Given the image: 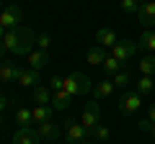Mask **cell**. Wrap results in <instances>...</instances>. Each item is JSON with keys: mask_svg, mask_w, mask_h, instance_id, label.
I'll use <instances>...</instances> for the list:
<instances>
[{"mask_svg": "<svg viewBox=\"0 0 155 144\" xmlns=\"http://www.w3.org/2000/svg\"><path fill=\"white\" fill-rule=\"evenodd\" d=\"M93 85L96 83L88 77V75H83V72H72V75L65 77V88H62V90H67L72 98H83V95L93 93Z\"/></svg>", "mask_w": 155, "mask_h": 144, "instance_id": "obj_1", "label": "cell"}, {"mask_svg": "<svg viewBox=\"0 0 155 144\" xmlns=\"http://www.w3.org/2000/svg\"><path fill=\"white\" fill-rule=\"evenodd\" d=\"M0 26L11 31V28H21L23 26V11L21 5H5L0 11Z\"/></svg>", "mask_w": 155, "mask_h": 144, "instance_id": "obj_2", "label": "cell"}, {"mask_svg": "<svg viewBox=\"0 0 155 144\" xmlns=\"http://www.w3.org/2000/svg\"><path fill=\"white\" fill-rule=\"evenodd\" d=\"M80 124H83L88 131H93V129L101 124V103H98V100H88V103L83 105V113H80Z\"/></svg>", "mask_w": 155, "mask_h": 144, "instance_id": "obj_3", "label": "cell"}, {"mask_svg": "<svg viewBox=\"0 0 155 144\" xmlns=\"http://www.w3.org/2000/svg\"><path fill=\"white\" fill-rule=\"evenodd\" d=\"M65 139H67V144H80L88 139V129L80 121H75V118H67L65 121Z\"/></svg>", "mask_w": 155, "mask_h": 144, "instance_id": "obj_4", "label": "cell"}, {"mask_svg": "<svg viewBox=\"0 0 155 144\" xmlns=\"http://www.w3.org/2000/svg\"><path fill=\"white\" fill-rule=\"evenodd\" d=\"M134 52H137V44H134L132 39H119V41L114 44V49H111V57H116V59L127 67L129 59L134 57Z\"/></svg>", "mask_w": 155, "mask_h": 144, "instance_id": "obj_5", "label": "cell"}, {"mask_svg": "<svg viewBox=\"0 0 155 144\" xmlns=\"http://www.w3.org/2000/svg\"><path fill=\"white\" fill-rule=\"evenodd\" d=\"M140 105H142V100H140V93L134 90V93H124L122 98H119V103H116V108H119L122 116H129V113L140 111Z\"/></svg>", "mask_w": 155, "mask_h": 144, "instance_id": "obj_6", "label": "cell"}, {"mask_svg": "<svg viewBox=\"0 0 155 144\" xmlns=\"http://www.w3.org/2000/svg\"><path fill=\"white\" fill-rule=\"evenodd\" d=\"M137 21L140 26L147 31V28H155V0H147V3H142L137 11Z\"/></svg>", "mask_w": 155, "mask_h": 144, "instance_id": "obj_7", "label": "cell"}, {"mask_svg": "<svg viewBox=\"0 0 155 144\" xmlns=\"http://www.w3.org/2000/svg\"><path fill=\"white\" fill-rule=\"evenodd\" d=\"M96 44L98 46H104V49H114V44L119 41V36H116V31L114 28H109V26H104V28H98L96 31Z\"/></svg>", "mask_w": 155, "mask_h": 144, "instance_id": "obj_8", "label": "cell"}, {"mask_svg": "<svg viewBox=\"0 0 155 144\" xmlns=\"http://www.w3.org/2000/svg\"><path fill=\"white\" fill-rule=\"evenodd\" d=\"M21 88H36L39 83H41V72L39 70H31V67H26V70H21V75H18V80H16Z\"/></svg>", "mask_w": 155, "mask_h": 144, "instance_id": "obj_9", "label": "cell"}, {"mask_svg": "<svg viewBox=\"0 0 155 144\" xmlns=\"http://www.w3.org/2000/svg\"><path fill=\"white\" fill-rule=\"evenodd\" d=\"M13 144H41V136H39L36 129H18L13 134Z\"/></svg>", "mask_w": 155, "mask_h": 144, "instance_id": "obj_10", "label": "cell"}, {"mask_svg": "<svg viewBox=\"0 0 155 144\" xmlns=\"http://www.w3.org/2000/svg\"><path fill=\"white\" fill-rule=\"evenodd\" d=\"M52 90H49V85H36V88L31 90V100H34V105H52Z\"/></svg>", "mask_w": 155, "mask_h": 144, "instance_id": "obj_11", "label": "cell"}, {"mask_svg": "<svg viewBox=\"0 0 155 144\" xmlns=\"http://www.w3.org/2000/svg\"><path fill=\"white\" fill-rule=\"evenodd\" d=\"M26 62H28V67H31V70H39V72H41V70H44V67L49 64L52 59H49V54H47V52H41V49H34L31 54L26 57Z\"/></svg>", "mask_w": 155, "mask_h": 144, "instance_id": "obj_12", "label": "cell"}, {"mask_svg": "<svg viewBox=\"0 0 155 144\" xmlns=\"http://www.w3.org/2000/svg\"><path fill=\"white\" fill-rule=\"evenodd\" d=\"M21 75V67L16 62H3L0 64V83H16Z\"/></svg>", "mask_w": 155, "mask_h": 144, "instance_id": "obj_13", "label": "cell"}, {"mask_svg": "<svg viewBox=\"0 0 155 144\" xmlns=\"http://www.w3.org/2000/svg\"><path fill=\"white\" fill-rule=\"evenodd\" d=\"M21 36H23V26H21V28H11V31H5L3 41H0V44H3V49L13 54V52H16V46H18V41H21Z\"/></svg>", "mask_w": 155, "mask_h": 144, "instance_id": "obj_14", "label": "cell"}, {"mask_svg": "<svg viewBox=\"0 0 155 144\" xmlns=\"http://www.w3.org/2000/svg\"><path fill=\"white\" fill-rule=\"evenodd\" d=\"M114 83H111V77H106V80H98V83L93 85V95H96V100H106V98H111L114 95Z\"/></svg>", "mask_w": 155, "mask_h": 144, "instance_id": "obj_15", "label": "cell"}, {"mask_svg": "<svg viewBox=\"0 0 155 144\" xmlns=\"http://www.w3.org/2000/svg\"><path fill=\"white\" fill-rule=\"evenodd\" d=\"M36 131H39V136H41V139H47V142H57V139H60V126H57L54 121L39 124V126H36Z\"/></svg>", "mask_w": 155, "mask_h": 144, "instance_id": "obj_16", "label": "cell"}, {"mask_svg": "<svg viewBox=\"0 0 155 144\" xmlns=\"http://www.w3.org/2000/svg\"><path fill=\"white\" fill-rule=\"evenodd\" d=\"M109 57V52L104 49V46H98V44H93V46H88V52H85V59H88V64H96V67H101L104 64V59Z\"/></svg>", "mask_w": 155, "mask_h": 144, "instance_id": "obj_17", "label": "cell"}, {"mask_svg": "<svg viewBox=\"0 0 155 144\" xmlns=\"http://www.w3.org/2000/svg\"><path fill=\"white\" fill-rule=\"evenodd\" d=\"M137 49L155 54V28H147V31H142V36L137 39Z\"/></svg>", "mask_w": 155, "mask_h": 144, "instance_id": "obj_18", "label": "cell"}, {"mask_svg": "<svg viewBox=\"0 0 155 144\" xmlns=\"http://www.w3.org/2000/svg\"><path fill=\"white\" fill-rule=\"evenodd\" d=\"M72 103V95L67 93V90H57L54 95H52V108L54 111H67Z\"/></svg>", "mask_w": 155, "mask_h": 144, "instance_id": "obj_19", "label": "cell"}, {"mask_svg": "<svg viewBox=\"0 0 155 144\" xmlns=\"http://www.w3.org/2000/svg\"><path fill=\"white\" fill-rule=\"evenodd\" d=\"M31 113H34V124L39 126V124L52 121V113H54V108H52V105H34Z\"/></svg>", "mask_w": 155, "mask_h": 144, "instance_id": "obj_20", "label": "cell"}, {"mask_svg": "<svg viewBox=\"0 0 155 144\" xmlns=\"http://www.w3.org/2000/svg\"><path fill=\"white\" fill-rule=\"evenodd\" d=\"M101 70H104L106 72V77H114V75H116V72H122V70H127V67H124L122 64V62H119V59H116V57H106V59H104V64H101Z\"/></svg>", "mask_w": 155, "mask_h": 144, "instance_id": "obj_21", "label": "cell"}, {"mask_svg": "<svg viewBox=\"0 0 155 144\" xmlns=\"http://www.w3.org/2000/svg\"><path fill=\"white\" fill-rule=\"evenodd\" d=\"M16 124H18V129H28L34 124V113H31V108H18L16 111Z\"/></svg>", "mask_w": 155, "mask_h": 144, "instance_id": "obj_22", "label": "cell"}, {"mask_svg": "<svg viewBox=\"0 0 155 144\" xmlns=\"http://www.w3.org/2000/svg\"><path fill=\"white\" fill-rule=\"evenodd\" d=\"M137 67H140V72H142V75L153 77V75H155V54H147V57H142V59L137 62Z\"/></svg>", "mask_w": 155, "mask_h": 144, "instance_id": "obj_23", "label": "cell"}, {"mask_svg": "<svg viewBox=\"0 0 155 144\" xmlns=\"http://www.w3.org/2000/svg\"><path fill=\"white\" fill-rule=\"evenodd\" d=\"M134 88H137L140 95H147V93H153L155 83H153V77H147V75H140V80H134Z\"/></svg>", "mask_w": 155, "mask_h": 144, "instance_id": "obj_24", "label": "cell"}, {"mask_svg": "<svg viewBox=\"0 0 155 144\" xmlns=\"http://www.w3.org/2000/svg\"><path fill=\"white\" fill-rule=\"evenodd\" d=\"M111 83H114V88H129V83H132V75H129L127 70L116 72L114 77H111Z\"/></svg>", "mask_w": 155, "mask_h": 144, "instance_id": "obj_25", "label": "cell"}, {"mask_svg": "<svg viewBox=\"0 0 155 144\" xmlns=\"http://www.w3.org/2000/svg\"><path fill=\"white\" fill-rule=\"evenodd\" d=\"M119 11H122L124 16H137L140 3H137V0H119Z\"/></svg>", "mask_w": 155, "mask_h": 144, "instance_id": "obj_26", "label": "cell"}, {"mask_svg": "<svg viewBox=\"0 0 155 144\" xmlns=\"http://www.w3.org/2000/svg\"><path fill=\"white\" fill-rule=\"evenodd\" d=\"M91 134H93V139H96V142H109L111 129H109V126H104V124H98V126H96Z\"/></svg>", "mask_w": 155, "mask_h": 144, "instance_id": "obj_27", "label": "cell"}, {"mask_svg": "<svg viewBox=\"0 0 155 144\" xmlns=\"http://www.w3.org/2000/svg\"><path fill=\"white\" fill-rule=\"evenodd\" d=\"M137 129H140V131H145V134H150V136L155 139V124L150 121L147 116H145V118H140V121H137Z\"/></svg>", "mask_w": 155, "mask_h": 144, "instance_id": "obj_28", "label": "cell"}, {"mask_svg": "<svg viewBox=\"0 0 155 144\" xmlns=\"http://www.w3.org/2000/svg\"><path fill=\"white\" fill-rule=\"evenodd\" d=\"M49 44H52V36H49V33H36V49L47 52V49H49Z\"/></svg>", "mask_w": 155, "mask_h": 144, "instance_id": "obj_29", "label": "cell"}, {"mask_svg": "<svg viewBox=\"0 0 155 144\" xmlns=\"http://www.w3.org/2000/svg\"><path fill=\"white\" fill-rule=\"evenodd\" d=\"M47 85H49V90H52V93H57V90H62V88H65V77H60V75H52Z\"/></svg>", "mask_w": 155, "mask_h": 144, "instance_id": "obj_30", "label": "cell"}, {"mask_svg": "<svg viewBox=\"0 0 155 144\" xmlns=\"http://www.w3.org/2000/svg\"><path fill=\"white\" fill-rule=\"evenodd\" d=\"M5 105H8V98L0 95V124H3V111H5Z\"/></svg>", "mask_w": 155, "mask_h": 144, "instance_id": "obj_31", "label": "cell"}, {"mask_svg": "<svg viewBox=\"0 0 155 144\" xmlns=\"http://www.w3.org/2000/svg\"><path fill=\"white\" fill-rule=\"evenodd\" d=\"M147 118L155 124V103H150V105H147Z\"/></svg>", "mask_w": 155, "mask_h": 144, "instance_id": "obj_32", "label": "cell"}, {"mask_svg": "<svg viewBox=\"0 0 155 144\" xmlns=\"http://www.w3.org/2000/svg\"><path fill=\"white\" fill-rule=\"evenodd\" d=\"M3 36H5V28H3V26H0V41H3Z\"/></svg>", "mask_w": 155, "mask_h": 144, "instance_id": "obj_33", "label": "cell"}, {"mask_svg": "<svg viewBox=\"0 0 155 144\" xmlns=\"http://www.w3.org/2000/svg\"><path fill=\"white\" fill-rule=\"evenodd\" d=\"M3 54H5V49H3V44H0V59H3Z\"/></svg>", "mask_w": 155, "mask_h": 144, "instance_id": "obj_34", "label": "cell"}, {"mask_svg": "<svg viewBox=\"0 0 155 144\" xmlns=\"http://www.w3.org/2000/svg\"><path fill=\"white\" fill-rule=\"evenodd\" d=\"M137 3H140V5H142V3H147V0H137Z\"/></svg>", "mask_w": 155, "mask_h": 144, "instance_id": "obj_35", "label": "cell"}, {"mask_svg": "<svg viewBox=\"0 0 155 144\" xmlns=\"http://www.w3.org/2000/svg\"><path fill=\"white\" fill-rule=\"evenodd\" d=\"M80 144H91V142H88V139H85V142H80Z\"/></svg>", "mask_w": 155, "mask_h": 144, "instance_id": "obj_36", "label": "cell"}, {"mask_svg": "<svg viewBox=\"0 0 155 144\" xmlns=\"http://www.w3.org/2000/svg\"><path fill=\"white\" fill-rule=\"evenodd\" d=\"M0 64H3V62H0Z\"/></svg>", "mask_w": 155, "mask_h": 144, "instance_id": "obj_37", "label": "cell"}]
</instances>
